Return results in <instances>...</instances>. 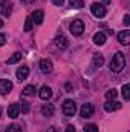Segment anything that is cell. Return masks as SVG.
Instances as JSON below:
<instances>
[{
	"label": "cell",
	"mask_w": 130,
	"mask_h": 132,
	"mask_svg": "<svg viewBox=\"0 0 130 132\" xmlns=\"http://www.w3.org/2000/svg\"><path fill=\"white\" fill-rule=\"evenodd\" d=\"M126 66V59H124V54L123 52H116L110 62V69L113 72H121Z\"/></svg>",
	"instance_id": "1"
},
{
	"label": "cell",
	"mask_w": 130,
	"mask_h": 132,
	"mask_svg": "<svg viewBox=\"0 0 130 132\" xmlns=\"http://www.w3.org/2000/svg\"><path fill=\"white\" fill-rule=\"evenodd\" d=\"M75 112H77V104H75V101L70 100V98L64 100V101H63V114H64L66 117H73Z\"/></svg>",
	"instance_id": "2"
},
{
	"label": "cell",
	"mask_w": 130,
	"mask_h": 132,
	"mask_svg": "<svg viewBox=\"0 0 130 132\" xmlns=\"http://www.w3.org/2000/svg\"><path fill=\"white\" fill-rule=\"evenodd\" d=\"M69 29H70V32L73 34V35H81L83 31H84V23L81 22V20H73L72 23H70V26H69Z\"/></svg>",
	"instance_id": "3"
},
{
	"label": "cell",
	"mask_w": 130,
	"mask_h": 132,
	"mask_svg": "<svg viewBox=\"0 0 130 132\" xmlns=\"http://www.w3.org/2000/svg\"><path fill=\"white\" fill-rule=\"evenodd\" d=\"M90 11H92V14H94L97 19H103V17L106 15V8H104L101 3H98V2L92 3V6H90Z\"/></svg>",
	"instance_id": "4"
},
{
	"label": "cell",
	"mask_w": 130,
	"mask_h": 132,
	"mask_svg": "<svg viewBox=\"0 0 130 132\" xmlns=\"http://www.w3.org/2000/svg\"><path fill=\"white\" fill-rule=\"evenodd\" d=\"M94 112H95V108H94L92 103H84V104L81 106V109H80V114H81L83 118H89V117H92Z\"/></svg>",
	"instance_id": "5"
},
{
	"label": "cell",
	"mask_w": 130,
	"mask_h": 132,
	"mask_svg": "<svg viewBox=\"0 0 130 132\" xmlns=\"http://www.w3.org/2000/svg\"><path fill=\"white\" fill-rule=\"evenodd\" d=\"M123 108V103H118V101H112V100H107L104 103V111L106 112H113V111H118Z\"/></svg>",
	"instance_id": "6"
},
{
	"label": "cell",
	"mask_w": 130,
	"mask_h": 132,
	"mask_svg": "<svg viewBox=\"0 0 130 132\" xmlns=\"http://www.w3.org/2000/svg\"><path fill=\"white\" fill-rule=\"evenodd\" d=\"M20 111H22V106L18 103H12L9 108H8V117L11 118H17L20 115Z\"/></svg>",
	"instance_id": "7"
},
{
	"label": "cell",
	"mask_w": 130,
	"mask_h": 132,
	"mask_svg": "<svg viewBox=\"0 0 130 132\" xmlns=\"http://www.w3.org/2000/svg\"><path fill=\"white\" fill-rule=\"evenodd\" d=\"M12 81H9V80H6V78H3V80H0V92H2V95H6L9 91H12Z\"/></svg>",
	"instance_id": "8"
},
{
	"label": "cell",
	"mask_w": 130,
	"mask_h": 132,
	"mask_svg": "<svg viewBox=\"0 0 130 132\" xmlns=\"http://www.w3.org/2000/svg\"><path fill=\"white\" fill-rule=\"evenodd\" d=\"M0 11H2V15H3V17H9L11 12H12V3H11L9 0H3Z\"/></svg>",
	"instance_id": "9"
},
{
	"label": "cell",
	"mask_w": 130,
	"mask_h": 132,
	"mask_svg": "<svg viewBox=\"0 0 130 132\" xmlns=\"http://www.w3.org/2000/svg\"><path fill=\"white\" fill-rule=\"evenodd\" d=\"M118 42H119L121 45H124V46H129L130 45V31L129 29L121 31V32L118 34Z\"/></svg>",
	"instance_id": "10"
},
{
	"label": "cell",
	"mask_w": 130,
	"mask_h": 132,
	"mask_svg": "<svg viewBox=\"0 0 130 132\" xmlns=\"http://www.w3.org/2000/svg\"><path fill=\"white\" fill-rule=\"evenodd\" d=\"M38 95H40L41 100H49L52 97V89L49 86H41L40 91H38Z\"/></svg>",
	"instance_id": "11"
},
{
	"label": "cell",
	"mask_w": 130,
	"mask_h": 132,
	"mask_svg": "<svg viewBox=\"0 0 130 132\" xmlns=\"http://www.w3.org/2000/svg\"><path fill=\"white\" fill-rule=\"evenodd\" d=\"M28 75H29V68L28 66H20L17 69V78L20 81H23L25 78H28Z\"/></svg>",
	"instance_id": "12"
},
{
	"label": "cell",
	"mask_w": 130,
	"mask_h": 132,
	"mask_svg": "<svg viewBox=\"0 0 130 132\" xmlns=\"http://www.w3.org/2000/svg\"><path fill=\"white\" fill-rule=\"evenodd\" d=\"M55 45H57V48H60V49H66V48L69 46V42H67V38H66L64 35H57V37H55Z\"/></svg>",
	"instance_id": "13"
},
{
	"label": "cell",
	"mask_w": 130,
	"mask_h": 132,
	"mask_svg": "<svg viewBox=\"0 0 130 132\" xmlns=\"http://www.w3.org/2000/svg\"><path fill=\"white\" fill-rule=\"evenodd\" d=\"M40 69H41V72L49 74V72L52 71V63H51V60H48V59L40 60Z\"/></svg>",
	"instance_id": "14"
},
{
	"label": "cell",
	"mask_w": 130,
	"mask_h": 132,
	"mask_svg": "<svg viewBox=\"0 0 130 132\" xmlns=\"http://www.w3.org/2000/svg\"><path fill=\"white\" fill-rule=\"evenodd\" d=\"M54 111H55L54 104L46 103V104H43V108H41V115H44V117H51V115H54Z\"/></svg>",
	"instance_id": "15"
},
{
	"label": "cell",
	"mask_w": 130,
	"mask_h": 132,
	"mask_svg": "<svg viewBox=\"0 0 130 132\" xmlns=\"http://www.w3.org/2000/svg\"><path fill=\"white\" fill-rule=\"evenodd\" d=\"M31 17H32V20H34L35 25H40V23L43 22V11H41V9L34 11L32 14H31Z\"/></svg>",
	"instance_id": "16"
},
{
	"label": "cell",
	"mask_w": 130,
	"mask_h": 132,
	"mask_svg": "<svg viewBox=\"0 0 130 132\" xmlns=\"http://www.w3.org/2000/svg\"><path fill=\"white\" fill-rule=\"evenodd\" d=\"M94 43L98 45V46H103L106 43V34L104 32H97L94 35Z\"/></svg>",
	"instance_id": "17"
},
{
	"label": "cell",
	"mask_w": 130,
	"mask_h": 132,
	"mask_svg": "<svg viewBox=\"0 0 130 132\" xmlns=\"http://www.w3.org/2000/svg\"><path fill=\"white\" fill-rule=\"evenodd\" d=\"M92 65L95 66V68H99V66L104 65V59H103L101 54H95V55H94V59H92Z\"/></svg>",
	"instance_id": "18"
},
{
	"label": "cell",
	"mask_w": 130,
	"mask_h": 132,
	"mask_svg": "<svg viewBox=\"0 0 130 132\" xmlns=\"http://www.w3.org/2000/svg\"><path fill=\"white\" fill-rule=\"evenodd\" d=\"M23 95L34 97V95H37V89L34 88L32 85H28V86H25V89H23Z\"/></svg>",
	"instance_id": "19"
},
{
	"label": "cell",
	"mask_w": 130,
	"mask_h": 132,
	"mask_svg": "<svg viewBox=\"0 0 130 132\" xmlns=\"http://www.w3.org/2000/svg\"><path fill=\"white\" fill-rule=\"evenodd\" d=\"M32 26H34L32 17H26V20H25V31H26V32L32 31Z\"/></svg>",
	"instance_id": "20"
},
{
	"label": "cell",
	"mask_w": 130,
	"mask_h": 132,
	"mask_svg": "<svg viewBox=\"0 0 130 132\" xmlns=\"http://www.w3.org/2000/svg\"><path fill=\"white\" fill-rule=\"evenodd\" d=\"M123 97H124V100H127V101L130 100V83L123 86Z\"/></svg>",
	"instance_id": "21"
},
{
	"label": "cell",
	"mask_w": 130,
	"mask_h": 132,
	"mask_svg": "<svg viewBox=\"0 0 130 132\" xmlns=\"http://www.w3.org/2000/svg\"><path fill=\"white\" fill-rule=\"evenodd\" d=\"M20 59H22V54H20V52H15V54H14L11 59H8V62H6V63H8V65H12V63H17V62H20Z\"/></svg>",
	"instance_id": "22"
},
{
	"label": "cell",
	"mask_w": 130,
	"mask_h": 132,
	"mask_svg": "<svg viewBox=\"0 0 130 132\" xmlns=\"http://www.w3.org/2000/svg\"><path fill=\"white\" fill-rule=\"evenodd\" d=\"M69 3H70L72 8H77V9L84 6V0H69Z\"/></svg>",
	"instance_id": "23"
},
{
	"label": "cell",
	"mask_w": 130,
	"mask_h": 132,
	"mask_svg": "<svg viewBox=\"0 0 130 132\" xmlns=\"http://www.w3.org/2000/svg\"><path fill=\"white\" fill-rule=\"evenodd\" d=\"M116 95H118V91H116V89H110V91H107V92H106V98H107V100L116 98Z\"/></svg>",
	"instance_id": "24"
},
{
	"label": "cell",
	"mask_w": 130,
	"mask_h": 132,
	"mask_svg": "<svg viewBox=\"0 0 130 132\" xmlns=\"http://www.w3.org/2000/svg\"><path fill=\"white\" fill-rule=\"evenodd\" d=\"M5 132H22V128H20L18 125H11V126L6 128Z\"/></svg>",
	"instance_id": "25"
},
{
	"label": "cell",
	"mask_w": 130,
	"mask_h": 132,
	"mask_svg": "<svg viewBox=\"0 0 130 132\" xmlns=\"http://www.w3.org/2000/svg\"><path fill=\"white\" fill-rule=\"evenodd\" d=\"M84 132H98V126H95V125H87V126H84Z\"/></svg>",
	"instance_id": "26"
},
{
	"label": "cell",
	"mask_w": 130,
	"mask_h": 132,
	"mask_svg": "<svg viewBox=\"0 0 130 132\" xmlns=\"http://www.w3.org/2000/svg\"><path fill=\"white\" fill-rule=\"evenodd\" d=\"M29 111H31V108H29V103H22V112L23 114H29Z\"/></svg>",
	"instance_id": "27"
},
{
	"label": "cell",
	"mask_w": 130,
	"mask_h": 132,
	"mask_svg": "<svg viewBox=\"0 0 130 132\" xmlns=\"http://www.w3.org/2000/svg\"><path fill=\"white\" fill-rule=\"evenodd\" d=\"M124 25H126V26H130V15L129 14L124 15Z\"/></svg>",
	"instance_id": "28"
},
{
	"label": "cell",
	"mask_w": 130,
	"mask_h": 132,
	"mask_svg": "<svg viewBox=\"0 0 130 132\" xmlns=\"http://www.w3.org/2000/svg\"><path fill=\"white\" fill-rule=\"evenodd\" d=\"M52 3H54L55 6H61V5L64 3V0H52Z\"/></svg>",
	"instance_id": "29"
},
{
	"label": "cell",
	"mask_w": 130,
	"mask_h": 132,
	"mask_svg": "<svg viewBox=\"0 0 130 132\" xmlns=\"http://www.w3.org/2000/svg\"><path fill=\"white\" fill-rule=\"evenodd\" d=\"M6 43V37H5V34H2L0 35V45H5Z\"/></svg>",
	"instance_id": "30"
},
{
	"label": "cell",
	"mask_w": 130,
	"mask_h": 132,
	"mask_svg": "<svg viewBox=\"0 0 130 132\" xmlns=\"http://www.w3.org/2000/svg\"><path fill=\"white\" fill-rule=\"evenodd\" d=\"M66 132H75V128H73V125H69V126L66 128Z\"/></svg>",
	"instance_id": "31"
},
{
	"label": "cell",
	"mask_w": 130,
	"mask_h": 132,
	"mask_svg": "<svg viewBox=\"0 0 130 132\" xmlns=\"http://www.w3.org/2000/svg\"><path fill=\"white\" fill-rule=\"evenodd\" d=\"M22 2H23V3H34L35 0H22Z\"/></svg>",
	"instance_id": "32"
},
{
	"label": "cell",
	"mask_w": 130,
	"mask_h": 132,
	"mask_svg": "<svg viewBox=\"0 0 130 132\" xmlns=\"http://www.w3.org/2000/svg\"><path fill=\"white\" fill-rule=\"evenodd\" d=\"M48 132H57V129H55V128H49V131Z\"/></svg>",
	"instance_id": "33"
},
{
	"label": "cell",
	"mask_w": 130,
	"mask_h": 132,
	"mask_svg": "<svg viewBox=\"0 0 130 132\" xmlns=\"http://www.w3.org/2000/svg\"><path fill=\"white\" fill-rule=\"evenodd\" d=\"M103 2H104V3H110V0H103Z\"/></svg>",
	"instance_id": "34"
}]
</instances>
